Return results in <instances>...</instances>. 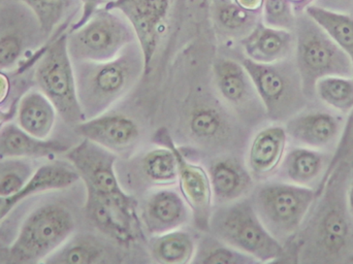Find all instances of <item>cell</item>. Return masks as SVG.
Here are the masks:
<instances>
[{"label": "cell", "mask_w": 353, "mask_h": 264, "mask_svg": "<svg viewBox=\"0 0 353 264\" xmlns=\"http://www.w3.org/2000/svg\"><path fill=\"white\" fill-rule=\"evenodd\" d=\"M189 132L199 141H215L223 136L226 124L219 112L211 107L193 110L189 117Z\"/></svg>", "instance_id": "32"}, {"label": "cell", "mask_w": 353, "mask_h": 264, "mask_svg": "<svg viewBox=\"0 0 353 264\" xmlns=\"http://www.w3.org/2000/svg\"><path fill=\"white\" fill-rule=\"evenodd\" d=\"M346 205H347L348 213L353 218V181L348 188L347 194H346Z\"/></svg>", "instance_id": "40"}, {"label": "cell", "mask_w": 353, "mask_h": 264, "mask_svg": "<svg viewBox=\"0 0 353 264\" xmlns=\"http://www.w3.org/2000/svg\"><path fill=\"white\" fill-rule=\"evenodd\" d=\"M74 216L68 207L49 203L37 207L21 226L8 249V261L45 263L74 234Z\"/></svg>", "instance_id": "4"}, {"label": "cell", "mask_w": 353, "mask_h": 264, "mask_svg": "<svg viewBox=\"0 0 353 264\" xmlns=\"http://www.w3.org/2000/svg\"><path fill=\"white\" fill-rule=\"evenodd\" d=\"M213 201L225 205L243 199L252 187L253 176L248 167L234 158H219L209 170Z\"/></svg>", "instance_id": "20"}, {"label": "cell", "mask_w": 353, "mask_h": 264, "mask_svg": "<svg viewBox=\"0 0 353 264\" xmlns=\"http://www.w3.org/2000/svg\"><path fill=\"white\" fill-rule=\"evenodd\" d=\"M80 181L78 172L70 162H50L35 170L24 188L10 196L0 197V221L21 201L37 193L61 190Z\"/></svg>", "instance_id": "16"}, {"label": "cell", "mask_w": 353, "mask_h": 264, "mask_svg": "<svg viewBox=\"0 0 353 264\" xmlns=\"http://www.w3.org/2000/svg\"><path fill=\"white\" fill-rule=\"evenodd\" d=\"M68 150L60 141L37 139L29 134L18 124H6L0 128V159L49 157Z\"/></svg>", "instance_id": "21"}, {"label": "cell", "mask_w": 353, "mask_h": 264, "mask_svg": "<svg viewBox=\"0 0 353 264\" xmlns=\"http://www.w3.org/2000/svg\"><path fill=\"white\" fill-rule=\"evenodd\" d=\"M263 22L275 28L294 30L296 18L292 12L290 0H263Z\"/></svg>", "instance_id": "35"}, {"label": "cell", "mask_w": 353, "mask_h": 264, "mask_svg": "<svg viewBox=\"0 0 353 264\" xmlns=\"http://www.w3.org/2000/svg\"><path fill=\"white\" fill-rule=\"evenodd\" d=\"M136 41L134 28L121 12L101 8L70 31L68 48L72 62H103L117 57Z\"/></svg>", "instance_id": "5"}, {"label": "cell", "mask_w": 353, "mask_h": 264, "mask_svg": "<svg viewBox=\"0 0 353 264\" xmlns=\"http://www.w3.org/2000/svg\"><path fill=\"white\" fill-rule=\"evenodd\" d=\"M341 1H343V0H341ZM345 1H346V0H345ZM347 1H350V0H347Z\"/></svg>", "instance_id": "44"}, {"label": "cell", "mask_w": 353, "mask_h": 264, "mask_svg": "<svg viewBox=\"0 0 353 264\" xmlns=\"http://www.w3.org/2000/svg\"><path fill=\"white\" fill-rule=\"evenodd\" d=\"M83 139H89L116 155H128L140 141L138 124L121 114H101L76 126Z\"/></svg>", "instance_id": "13"}, {"label": "cell", "mask_w": 353, "mask_h": 264, "mask_svg": "<svg viewBox=\"0 0 353 264\" xmlns=\"http://www.w3.org/2000/svg\"><path fill=\"white\" fill-rule=\"evenodd\" d=\"M209 232L259 263H274L284 255L283 245L265 227L251 199H241L212 212Z\"/></svg>", "instance_id": "2"}, {"label": "cell", "mask_w": 353, "mask_h": 264, "mask_svg": "<svg viewBox=\"0 0 353 264\" xmlns=\"http://www.w3.org/2000/svg\"><path fill=\"white\" fill-rule=\"evenodd\" d=\"M288 141L285 126L275 124L259 130L247 153V167L251 174L263 179L277 172L285 155Z\"/></svg>", "instance_id": "18"}, {"label": "cell", "mask_w": 353, "mask_h": 264, "mask_svg": "<svg viewBox=\"0 0 353 264\" xmlns=\"http://www.w3.org/2000/svg\"><path fill=\"white\" fill-rule=\"evenodd\" d=\"M108 250L101 241L90 234L70 236L46 263L94 264L107 261Z\"/></svg>", "instance_id": "25"}, {"label": "cell", "mask_w": 353, "mask_h": 264, "mask_svg": "<svg viewBox=\"0 0 353 264\" xmlns=\"http://www.w3.org/2000/svg\"><path fill=\"white\" fill-rule=\"evenodd\" d=\"M314 92L338 113L348 114L353 110V77H323L315 83Z\"/></svg>", "instance_id": "28"}, {"label": "cell", "mask_w": 353, "mask_h": 264, "mask_svg": "<svg viewBox=\"0 0 353 264\" xmlns=\"http://www.w3.org/2000/svg\"><path fill=\"white\" fill-rule=\"evenodd\" d=\"M138 201H110L87 193L85 214L105 236L125 246L136 242L140 232Z\"/></svg>", "instance_id": "12"}, {"label": "cell", "mask_w": 353, "mask_h": 264, "mask_svg": "<svg viewBox=\"0 0 353 264\" xmlns=\"http://www.w3.org/2000/svg\"><path fill=\"white\" fill-rule=\"evenodd\" d=\"M241 45L249 59L271 64L288 59L294 51L296 37L292 31L268 26L261 20L241 39Z\"/></svg>", "instance_id": "17"}, {"label": "cell", "mask_w": 353, "mask_h": 264, "mask_svg": "<svg viewBox=\"0 0 353 264\" xmlns=\"http://www.w3.org/2000/svg\"><path fill=\"white\" fill-rule=\"evenodd\" d=\"M327 165V156L321 150L299 145L286 152L278 167L282 181L311 187Z\"/></svg>", "instance_id": "22"}, {"label": "cell", "mask_w": 353, "mask_h": 264, "mask_svg": "<svg viewBox=\"0 0 353 264\" xmlns=\"http://www.w3.org/2000/svg\"><path fill=\"white\" fill-rule=\"evenodd\" d=\"M171 0H109L103 8L121 12L134 28L145 60V74H150L159 49Z\"/></svg>", "instance_id": "11"}, {"label": "cell", "mask_w": 353, "mask_h": 264, "mask_svg": "<svg viewBox=\"0 0 353 264\" xmlns=\"http://www.w3.org/2000/svg\"><path fill=\"white\" fill-rule=\"evenodd\" d=\"M2 121H3V117H2L1 114H0V124L2 123Z\"/></svg>", "instance_id": "42"}, {"label": "cell", "mask_w": 353, "mask_h": 264, "mask_svg": "<svg viewBox=\"0 0 353 264\" xmlns=\"http://www.w3.org/2000/svg\"><path fill=\"white\" fill-rule=\"evenodd\" d=\"M35 79L41 92L53 103L58 115L70 125L84 121L77 93L74 62L68 48V35L54 41L37 65Z\"/></svg>", "instance_id": "8"}, {"label": "cell", "mask_w": 353, "mask_h": 264, "mask_svg": "<svg viewBox=\"0 0 353 264\" xmlns=\"http://www.w3.org/2000/svg\"><path fill=\"white\" fill-rule=\"evenodd\" d=\"M319 242L329 254H338L345 248L350 236V225L345 213L340 207L327 210L319 224Z\"/></svg>", "instance_id": "29"}, {"label": "cell", "mask_w": 353, "mask_h": 264, "mask_svg": "<svg viewBox=\"0 0 353 264\" xmlns=\"http://www.w3.org/2000/svg\"><path fill=\"white\" fill-rule=\"evenodd\" d=\"M315 199L312 187L277 181L257 187L251 201L265 227L280 241L298 232Z\"/></svg>", "instance_id": "7"}, {"label": "cell", "mask_w": 353, "mask_h": 264, "mask_svg": "<svg viewBox=\"0 0 353 264\" xmlns=\"http://www.w3.org/2000/svg\"><path fill=\"white\" fill-rule=\"evenodd\" d=\"M8 89H10V84H8V78L4 74H0V103L8 97Z\"/></svg>", "instance_id": "39"}, {"label": "cell", "mask_w": 353, "mask_h": 264, "mask_svg": "<svg viewBox=\"0 0 353 264\" xmlns=\"http://www.w3.org/2000/svg\"><path fill=\"white\" fill-rule=\"evenodd\" d=\"M285 130L288 139L299 145L321 151L337 141L342 132V120L327 112H308L290 118Z\"/></svg>", "instance_id": "15"}, {"label": "cell", "mask_w": 353, "mask_h": 264, "mask_svg": "<svg viewBox=\"0 0 353 264\" xmlns=\"http://www.w3.org/2000/svg\"><path fill=\"white\" fill-rule=\"evenodd\" d=\"M66 159L78 172L86 193L110 201H134V196L122 188L116 172L118 155L105 148L83 139L66 151Z\"/></svg>", "instance_id": "9"}, {"label": "cell", "mask_w": 353, "mask_h": 264, "mask_svg": "<svg viewBox=\"0 0 353 264\" xmlns=\"http://www.w3.org/2000/svg\"><path fill=\"white\" fill-rule=\"evenodd\" d=\"M145 176L157 186H171L176 183V160L171 148L159 145L145 154L142 160Z\"/></svg>", "instance_id": "30"}, {"label": "cell", "mask_w": 353, "mask_h": 264, "mask_svg": "<svg viewBox=\"0 0 353 264\" xmlns=\"http://www.w3.org/2000/svg\"><path fill=\"white\" fill-rule=\"evenodd\" d=\"M241 8L249 12H261L263 0H234Z\"/></svg>", "instance_id": "38"}, {"label": "cell", "mask_w": 353, "mask_h": 264, "mask_svg": "<svg viewBox=\"0 0 353 264\" xmlns=\"http://www.w3.org/2000/svg\"><path fill=\"white\" fill-rule=\"evenodd\" d=\"M22 51V41L17 35H4L0 37V68L12 65Z\"/></svg>", "instance_id": "36"}, {"label": "cell", "mask_w": 353, "mask_h": 264, "mask_svg": "<svg viewBox=\"0 0 353 264\" xmlns=\"http://www.w3.org/2000/svg\"><path fill=\"white\" fill-rule=\"evenodd\" d=\"M294 30V62L305 97H312L315 83L323 77H353L350 58L308 14L296 19Z\"/></svg>", "instance_id": "3"}, {"label": "cell", "mask_w": 353, "mask_h": 264, "mask_svg": "<svg viewBox=\"0 0 353 264\" xmlns=\"http://www.w3.org/2000/svg\"><path fill=\"white\" fill-rule=\"evenodd\" d=\"M77 93L84 120L107 113L123 99L145 74V60L138 41L117 57L103 62H74Z\"/></svg>", "instance_id": "1"}, {"label": "cell", "mask_w": 353, "mask_h": 264, "mask_svg": "<svg viewBox=\"0 0 353 264\" xmlns=\"http://www.w3.org/2000/svg\"><path fill=\"white\" fill-rule=\"evenodd\" d=\"M192 263L252 264L254 258L236 250L214 236H205L196 245Z\"/></svg>", "instance_id": "31"}, {"label": "cell", "mask_w": 353, "mask_h": 264, "mask_svg": "<svg viewBox=\"0 0 353 264\" xmlns=\"http://www.w3.org/2000/svg\"><path fill=\"white\" fill-rule=\"evenodd\" d=\"M58 113L41 91H29L21 99L18 107V125L24 132L41 139L51 135Z\"/></svg>", "instance_id": "23"}, {"label": "cell", "mask_w": 353, "mask_h": 264, "mask_svg": "<svg viewBox=\"0 0 353 264\" xmlns=\"http://www.w3.org/2000/svg\"><path fill=\"white\" fill-rule=\"evenodd\" d=\"M3 255V249L0 248V256H2Z\"/></svg>", "instance_id": "41"}, {"label": "cell", "mask_w": 353, "mask_h": 264, "mask_svg": "<svg viewBox=\"0 0 353 264\" xmlns=\"http://www.w3.org/2000/svg\"><path fill=\"white\" fill-rule=\"evenodd\" d=\"M153 139L157 145H165L173 150L176 160L179 192L190 210L195 226L203 232H209L214 201L207 170L185 157L167 128H159Z\"/></svg>", "instance_id": "10"}, {"label": "cell", "mask_w": 353, "mask_h": 264, "mask_svg": "<svg viewBox=\"0 0 353 264\" xmlns=\"http://www.w3.org/2000/svg\"><path fill=\"white\" fill-rule=\"evenodd\" d=\"M80 1L82 4V14L76 24L72 27V30L84 25L101 8L105 0H80Z\"/></svg>", "instance_id": "37"}, {"label": "cell", "mask_w": 353, "mask_h": 264, "mask_svg": "<svg viewBox=\"0 0 353 264\" xmlns=\"http://www.w3.org/2000/svg\"><path fill=\"white\" fill-rule=\"evenodd\" d=\"M32 10L41 30L48 34L65 18L76 0H22Z\"/></svg>", "instance_id": "34"}, {"label": "cell", "mask_w": 353, "mask_h": 264, "mask_svg": "<svg viewBox=\"0 0 353 264\" xmlns=\"http://www.w3.org/2000/svg\"><path fill=\"white\" fill-rule=\"evenodd\" d=\"M213 74L220 97L238 111H248L253 99H259L252 81L241 62L218 58L213 64Z\"/></svg>", "instance_id": "19"}, {"label": "cell", "mask_w": 353, "mask_h": 264, "mask_svg": "<svg viewBox=\"0 0 353 264\" xmlns=\"http://www.w3.org/2000/svg\"><path fill=\"white\" fill-rule=\"evenodd\" d=\"M241 63L252 81L261 107L271 119L288 120L299 114L306 97L296 62L286 59L265 64L246 57Z\"/></svg>", "instance_id": "6"}, {"label": "cell", "mask_w": 353, "mask_h": 264, "mask_svg": "<svg viewBox=\"0 0 353 264\" xmlns=\"http://www.w3.org/2000/svg\"><path fill=\"white\" fill-rule=\"evenodd\" d=\"M35 170L28 159H0V197L10 196L24 188Z\"/></svg>", "instance_id": "33"}, {"label": "cell", "mask_w": 353, "mask_h": 264, "mask_svg": "<svg viewBox=\"0 0 353 264\" xmlns=\"http://www.w3.org/2000/svg\"><path fill=\"white\" fill-rule=\"evenodd\" d=\"M107 1H109V0H107Z\"/></svg>", "instance_id": "45"}, {"label": "cell", "mask_w": 353, "mask_h": 264, "mask_svg": "<svg viewBox=\"0 0 353 264\" xmlns=\"http://www.w3.org/2000/svg\"><path fill=\"white\" fill-rule=\"evenodd\" d=\"M211 14L218 32L232 39H242L261 21V12H249L234 0H212Z\"/></svg>", "instance_id": "24"}, {"label": "cell", "mask_w": 353, "mask_h": 264, "mask_svg": "<svg viewBox=\"0 0 353 264\" xmlns=\"http://www.w3.org/2000/svg\"><path fill=\"white\" fill-rule=\"evenodd\" d=\"M141 215L147 232L159 236L184 226L191 212L180 192L163 186L147 197Z\"/></svg>", "instance_id": "14"}, {"label": "cell", "mask_w": 353, "mask_h": 264, "mask_svg": "<svg viewBox=\"0 0 353 264\" xmlns=\"http://www.w3.org/2000/svg\"><path fill=\"white\" fill-rule=\"evenodd\" d=\"M350 58L353 66V17L323 6H309L305 10Z\"/></svg>", "instance_id": "27"}, {"label": "cell", "mask_w": 353, "mask_h": 264, "mask_svg": "<svg viewBox=\"0 0 353 264\" xmlns=\"http://www.w3.org/2000/svg\"><path fill=\"white\" fill-rule=\"evenodd\" d=\"M290 1H299V0H290Z\"/></svg>", "instance_id": "43"}, {"label": "cell", "mask_w": 353, "mask_h": 264, "mask_svg": "<svg viewBox=\"0 0 353 264\" xmlns=\"http://www.w3.org/2000/svg\"><path fill=\"white\" fill-rule=\"evenodd\" d=\"M151 256L161 264L191 263L196 252V243L189 232L176 230L152 236Z\"/></svg>", "instance_id": "26"}]
</instances>
